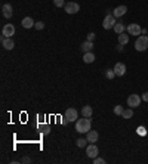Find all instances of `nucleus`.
<instances>
[{"label": "nucleus", "mask_w": 148, "mask_h": 164, "mask_svg": "<svg viewBox=\"0 0 148 164\" xmlns=\"http://www.w3.org/2000/svg\"><path fill=\"white\" fill-rule=\"evenodd\" d=\"M92 127V123H91V118H80L76 121V132H79V133H87V132L91 130Z\"/></svg>", "instance_id": "nucleus-1"}, {"label": "nucleus", "mask_w": 148, "mask_h": 164, "mask_svg": "<svg viewBox=\"0 0 148 164\" xmlns=\"http://www.w3.org/2000/svg\"><path fill=\"white\" fill-rule=\"evenodd\" d=\"M135 49L138 52H144L148 49V36H138L135 41Z\"/></svg>", "instance_id": "nucleus-2"}, {"label": "nucleus", "mask_w": 148, "mask_h": 164, "mask_svg": "<svg viewBox=\"0 0 148 164\" xmlns=\"http://www.w3.org/2000/svg\"><path fill=\"white\" fill-rule=\"evenodd\" d=\"M79 118V113H77V109H74V108H68L67 111H65V115H64V123H73V121H77Z\"/></svg>", "instance_id": "nucleus-3"}, {"label": "nucleus", "mask_w": 148, "mask_h": 164, "mask_svg": "<svg viewBox=\"0 0 148 164\" xmlns=\"http://www.w3.org/2000/svg\"><path fill=\"white\" fill-rule=\"evenodd\" d=\"M116 17H114L113 13H107V17L104 18V22H102V27L104 30H111L114 28V25H116Z\"/></svg>", "instance_id": "nucleus-4"}, {"label": "nucleus", "mask_w": 148, "mask_h": 164, "mask_svg": "<svg viewBox=\"0 0 148 164\" xmlns=\"http://www.w3.org/2000/svg\"><path fill=\"white\" fill-rule=\"evenodd\" d=\"M141 101H142V98L139 96V95L132 93V95H129V98H127V105L131 108H136L141 105Z\"/></svg>", "instance_id": "nucleus-5"}, {"label": "nucleus", "mask_w": 148, "mask_h": 164, "mask_svg": "<svg viewBox=\"0 0 148 164\" xmlns=\"http://www.w3.org/2000/svg\"><path fill=\"white\" fill-rule=\"evenodd\" d=\"M64 9H65L67 13L73 15V13H77V12L80 11V5L79 3H76V2H68V3H65Z\"/></svg>", "instance_id": "nucleus-6"}, {"label": "nucleus", "mask_w": 148, "mask_h": 164, "mask_svg": "<svg viewBox=\"0 0 148 164\" xmlns=\"http://www.w3.org/2000/svg\"><path fill=\"white\" fill-rule=\"evenodd\" d=\"M98 154H99V149H98V147L95 145V143H91V145H87L86 147V155L89 157V158H96Z\"/></svg>", "instance_id": "nucleus-7"}, {"label": "nucleus", "mask_w": 148, "mask_h": 164, "mask_svg": "<svg viewBox=\"0 0 148 164\" xmlns=\"http://www.w3.org/2000/svg\"><path fill=\"white\" fill-rule=\"evenodd\" d=\"M141 31H142V28L139 27V24H129L127 25V33L131 36H141Z\"/></svg>", "instance_id": "nucleus-8"}, {"label": "nucleus", "mask_w": 148, "mask_h": 164, "mask_svg": "<svg viewBox=\"0 0 148 164\" xmlns=\"http://www.w3.org/2000/svg\"><path fill=\"white\" fill-rule=\"evenodd\" d=\"M2 34H3V37H12L15 34V27L12 24H6L5 27L2 28Z\"/></svg>", "instance_id": "nucleus-9"}, {"label": "nucleus", "mask_w": 148, "mask_h": 164, "mask_svg": "<svg viewBox=\"0 0 148 164\" xmlns=\"http://www.w3.org/2000/svg\"><path fill=\"white\" fill-rule=\"evenodd\" d=\"M114 73H116V75H119V77H123L126 74V65L123 62H117L116 65H114Z\"/></svg>", "instance_id": "nucleus-10"}, {"label": "nucleus", "mask_w": 148, "mask_h": 164, "mask_svg": "<svg viewBox=\"0 0 148 164\" xmlns=\"http://www.w3.org/2000/svg\"><path fill=\"white\" fill-rule=\"evenodd\" d=\"M2 45L6 51H12L15 47V41L12 40V37H2Z\"/></svg>", "instance_id": "nucleus-11"}, {"label": "nucleus", "mask_w": 148, "mask_h": 164, "mask_svg": "<svg viewBox=\"0 0 148 164\" xmlns=\"http://www.w3.org/2000/svg\"><path fill=\"white\" fill-rule=\"evenodd\" d=\"M126 12H127V6H125V5H121V6H117L116 9L113 11V15L116 18H121L123 15H125Z\"/></svg>", "instance_id": "nucleus-12"}, {"label": "nucleus", "mask_w": 148, "mask_h": 164, "mask_svg": "<svg viewBox=\"0 0 148 164\" xmlns=\"http://www.w3.org/2000/svg\"><path fill=\"white\" fill-rule=\"evenodd\" d=\"M80 51L83 52V53H87V52H92L93 51V41H83L81 46H80Z\"/></svg>", "instance_id": "nucleus-13"}, {"label": "nucleus", "mask_w": 148, "mask_h": 164, "mask_svg": "<svg viewBox=\"0 0 148 164\" xmlns=\"http://www.w3.org/2000/svg\"><path fill=\"white\" fill-rule=\"evenodd\" d=\"M98 137H99V135H98L96 130H89L87 133H86V139H87V142H91V143L96 142Z\"/></svg>", "instance_id": "nucleus-14"}, {"label": "nucleus", "mask_w": 148, "mask_h": 164, "mask_svg": "<svg viewBox=\"0 0 148 164\" xmlns=\"http://www.w3.org/2000/svg\"><path fill=\"white\" fill-rule=\"evenodd\" d=\"M2 12H3V17L5 18H12V15H13V12H12V6L9 5V3H6V5H3V7H2Z\"/></svg>", "instance_id": "nucleus-15"}, {"label": "nucleus", "mask_w": 148, "mask_h": 164, "mask_svg": "<svg viewBox=\"0 0 148 164\" xmlns=\"http://www.w3.org/2000/svg\"><path fill=\"white\" fill-rule=\"evenodd\" d=\"M92 114H93V109H92L91 105H85V107L81 108V115L86 117V118H91Z\"/></svg>", "instance_id": "nucleus-16"}, {"label": "nucleus", "mask_w": 148, "mask_h": 164, "mask_svg": "<svg viewBox=\"0 0 148 164\" xmlns=\"http://www.w3.org/2000/svg\"><path fill=\"white\" fill-rule=\"evenodd\" d=\"M21 24H22L24 28H31V27H34V24H36V22L33 21V18L25 17V18L22 19V22H21Z\"/></svg>", "instance_id": "nucleus-17"}, {"label": "nucleus", "mask_w": 148, "mask_h": 164, "mask_svg": "<svg viewBox=\"0 0 148 164\" xmlns=\"http://www.w3.org/2000/svg\"><path fill=\"white\" fill-rule=\"evenodd\" d=\"M125 30H126L125 22H121V21H117V22H116V25H114V31H116L117 34L125 33Z\"/></svg>", "instance_id": "nucleus-18"}, {"label": "nucleus", "mask_w": 148, "mask_h": 164, "mask_svg": "<svg viewBox=\"0 0 148 164\" xmlns=\"http://www.w3.org/2000/svg\"><path fill=\"white\" fill-rule=\"evenodd\" d=\"M83 61H85L86 64L93 62V61H95V55H93V52H87V53H85V55H83Z\"/></svg>", "instance_id": "nucleus-19"}, {"label": "nucleus", "mask_w": 148, "mask_h": 164, "mask_svg": "<svg viewBox=\"0 0 148 164\" xmlns=\"http://www.w3.org/2000/svg\"><path fill=\"white\" fill-rule=\"evenodd\" d=\"M119 43L120 45H127V43H129V36H127V34L126 33H121V34H119Z\"/></svg>", "instance_id": "nucleus-20"}, {"label": "nucleus", "mask_w": 148, "mask_h": 164, "mask_svg": "<svg viewBox=\"0 0 148 164\" xmlns=\"http://www.w3.org/2000/svg\"><path fill=\"white\" fill-rule=\"evenodd\" d=\"M121 117H123V118H126V120L132 118V117H133V109H132V108H129V109H125V111H123V114H121Z\"/></svg>", "instance_id": "nucleus-21"}, {"label": "nucleus", "mask_w": 148, "mask_h": 164, "mask_svg": "<svg viewBox=\"0 0 148 164\" xmlns=\"http://www.w3.org/2000/svg\"><path fill=\"white\" fill-rule=\"evenodd\" d=\"M76 145H77L79 148L87 147V139H83V137H80V139H77V141H76Z\"/></svg>", "instance_id": "nucleus-22"}, {"label": "nucleus", "mask_w": 148, "mask_h": 164, "mask_svg": "<svg viewBox=\"0 0 148 164\" xmlns=\"http://www.w3.org/2000/svg\"><path fill=\"white\" fill-rule=\"evenodd\" d=\"M105 77H107L108 80H113L114 77H116V73H114L113 68H108V70L105 71Z\"/></svg>", "instance_id": "nucleus-23"}, {"label": "nucleus", "mask_w": 148, "mask_h": 164, "mask_svg": "<svg viewBox=\"0 0 148 164\" xmlns=\"http://www.w3.org/2000/svg\"><path fill=\"white\" fill-rule=\"evenodd\" d=\"M113 111H114V114H116V115H121V114H123V111H125V108L121 107V105H116Z\"/></svg>", "instance_id": "nucleus-24"}, {"label": "nucleus", "mask_w": 148, "mask_h": 164, "mask_svg": "<svg viewBox=\"0 0 148 164\" xmlns=\"http://www.w3.org/2000/svg\"><path fill=\"white\" fill-rule=\"evenodd\" d=\"M53 5L57 6V7H64V6H65V2H64V0H53Z\"/></svg>", "instance_id": "nucleus-25"}, {"label": "nucleus", "mask_w": 148, "mask_h": 164, "mask_svg": "<svg viewBox=\"0 0 148 164\" xmlns=\"http://www.w3.org/2000/svg\"><path fill=\"white\" fill-rule=\"evenodd\" d=\"M34 28H36V30H43V28H45V22H42V21H37V22L34 24Z\"/></svg>", "instance_id": "nucleus-26"}, {"label": "nucleus", "mask_w": 148, "mask_h": 164, "mask_svg": "<svg viewBox=\"0 0 148 164\" xmlns=\"http://www.w3.org/2000/svg\"><path fill=\"white\" fill-rule=\"evenodd\" d=\"M138 135H141V136H145V135H147V130H145V127H138Z\"/></svg>", "instance_id": "nucleus-27"}, {"label": "nucleus", "mask_w": 148, "mask_h": 164, "mask_svg": "<svg viewBox=\"0 0 148 164\" xmlns=\"http://www.w3.org/2000/svg\"><path fill=\"white\" fill-rule=\"evenodd\" d=\"M104 163H105V160L104 158H99V157L93 158V164H104Z\"/></svg>", "instance_id": "nucleus-28"}, {"label": "nucleus", "mask_w": 148, "mask_h": 164, "mask_svg": "<svg viewBox=\"0 0 148 164\" xmlns=\"http://www.w3.org/2000/svg\"><path fill=\"white\" fill-rule=\"evenodd\" d=\"M93 40H95V34L89 33V34H87V41H93Z\"/></svg>", "instance_id": "nucleus-29"}, {"label": "nucleus", "mask_w": 148, "mask_h": 164, "mask_svg": "<svg viewBox=\"0 0 148 164\" xmlns=\"http://www.w3.org/2000/svg\"><path fill=\"white\" fill-rule=\"evenodd\" d=\"M21 163H24V164H28V163H31V160H30L28 157H22V158H21Z\"/></svg>", "instance_id": "nucleus-30"}, {"label": "nucleus", "mask_w": 148, "mask_h": 164, "mask_svg": "<svg viewBox=\"0 0 148 164\" xmlns=\"http://www.w3.org/2000/svg\"><path fill=\"white\" fill-rule=\"evenodd\" d=\"M142 101H145V102H148V92H145V93H142Z\"/></svg>", "instance_id": "nucleus-31"}, {"label": "nucleus", "mask_w": 148, "mask_h": 164, "mask_svg": "<svg viewBox=\"0 0 148 164\" xmlns=\"http://www.w3.org/2000/svg\"><path fill=\"white\" fill-rule=\"evenodd\" d=\"M42 132H43L45 135H49V132H51V129H49V127L46 126V127H45V129H43V130H42Z\"/></svg>", "instance_id": "nucleus-32"}, {"label": "nucleus", "mask_w": 148, "mask_h": 164, "mask_svg": "<svg viewBox=\"0 0 148 164\" xmlns=\"http://www.w3.org/2000/svg\"><path fill=\"white\" fill-rule=\"evenodd\" d=\"M117 51H119V52H123V45H120V43H119V45H117Z\"/></svg>", "instance_id": "nucleus-33"}, {"label": "nucleus", "mask_w": 148, "mask_h": 164, "mask_svg": "<svg viewBox=\"0 0 148 164\" xmlns=\"http://www.w3.org/2000/svg\"><path fill=\"white\" fill-rule=\"evenodd\" d=\"M141 34H148V30H145V28H142V31H141Z\"/></svg>", "instance_id": "nucleus-34"}]
</instances>
